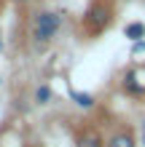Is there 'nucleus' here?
<instances>
[{"label":"nucleus","mask_w":145,"mask_h":147,"mask_svg":"<svg viewBox=\"0 0 145 147\" xmlns=\"http://www.w3.org/2000/svg\"><path fill=\"white\" fill-rule=\"evenodd\" d=\"M121 88H124V94H129V96H145V83L140 80L137 70H129V72L124 75Z\"/></svg>","instance_id":"nucleus-5"},{"label":"nucleus","mask_w":145,"mask_h":147,"mask_svg":"<svg viewBox=\"0 0 145 147\" xmlns=\"http://www.w3.org/2000/svg\"><path fill=\"white\" fill-rule=\"evenodd\" d=\"M51 99H54L51 86H38V88H35V102H38V105H48Z\"/></svg>","instance_id":"nucleus-8"},{"label":"nucleus","mask_w":145,"mask_h":147,"mask_svg":"<svg viewBox=\"0 0 145 147\" xmlns=\"http://www.w3.org/2000/svg\"><path fill=\"white\" fill-rule=\"evenodd\" d=\"M142 147H145V120H142V142H140Z\"/></svg>","instance_id":"nucleus-10"},{"label":"nucleus","mask_w":145,"mask_h":147,"mask_svg":"<svg viewBox=\"0 0 145 147\" xmlns=\"http://www.w3.org/2000/svg\"><path fill=\"white\" fill-rule=\"evenodd\" d=\"M70 99H73L81 110H91V107L97 105V99L91 96V94H86V91H73V88H70Z\"/></svg>","instance_id":"nucleus-7"},{"label":"nucleus","mask_w":145,"mask_h":147,"mask_svg":"<svg viewBox=\"0 0 145 147\" xmlns=\"http://www.w3.org/2000/svg\"><path fill=\"white\" fill-rule=\"evenodd\" d=\"M62 24H65V16L59 11H51V8L38 11L35 16H32V22H30V40H32V46L35 48L48 46V43L59 35Z\"/></svg>","instance_id":"nucleus-1"},{"label":"nucleus","mask_w":145,"mask_h":147,"mask_svg":"<svg viewBox=\"0 0 145 147\" xmlns=\"http://www.w3.org/2000/svg\"><path fill=\"white\" fill-rule=\"evenodd\" d=\"M105 147H137V136L132 128H116L105 139Z\"/></svg>","instance_id":"nucleus-3"},{"label":"nucleus","mask_w":145,"mask_h":147,"mask_svg":"<svg viewBox=\"0 0 145 147\" xmlns=\"http://www.w3.org/2000/svg\"><path fill=\"white\" fill-rule=\"evenodd\" d=\"M0 51H3V35H0Z\"/></svg>","instance_id":"nucleus-12"},{"label":"nucleus","mask_w":145,"mask_h":147,"mask_svg":"<svg viewBox=\"0 0 145 147\" xmlns=\"http://www.w3.org/2000/svg\"><path fill=\"white\" fill-rule=\"evenodd\" d=\"M75 147H105V136H102L97 128H81L75 134Z\"/></svg>","instance_id":"nucleus-4"},{"label":"nucleus","mask_w":145,"mask_h":147,"mask_svg":"<svg viewBox=\"0 0 145 147\" xmlns=\"http://www.w3.org/2000/svg\"><path fill=\"white\" fill-rule=\"evenodd\" d=\"M140 54H145V40L132 43V56H140Z\"/></svg>","instance_id":"nucleus-9"},{"label":"nucleus","mask_w":145,"mask_h":147,"mask_svg":"<svg viewBox=\"0 0 145 147\" xmlns=\"http://www.w3.org/2000/svg\"><path fill=\"white\" fill-rule=\"evenodd\" d=\"M124 38L137 43V40H145V22H129L124 27Z\"/></svg>","instance_id":"nucleus-6"},{"label":"nucleus","mask_w":145,"mask_h":147,"mask_svg":"<svg viewBox=\"0 0 145 147\" xmlns=\"http://www.w3.org/2000/svg\"><path fill=\"white\" fill-rule=\"evenodd\" d=\"M113 16H116V5L110 0H91L81 16V27L89 38H97L113 24Z\"/></svg>","instance_id":"nucleus-2"},{"label":"nucleus","mask_w":145,"mask_h":147,"mask_svg":"<svg viewBox=\"0 0 145 147\" xmlns=\"http://www.w3.org/2000/svg\"><path fill=\"white\" fill-rule=\"evenodd\" d=\"M14 3H30V0H14Z\"/></svg>","instance_id":"nucleus-11"}]
</instances>
